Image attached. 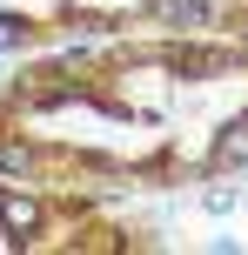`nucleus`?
Masks as SVG:
<instances>
[{
  "label": "nucleus",
  "mask_w": 248,
  "mask_h": 255,
  "mask_svg": "<svg viewBox=\"0 0 248 255\" xmlns=\"http://www.w3.org/2000/svg\"><path fill=\"white\" fill-rule=\"evenodd\" d=\"M0 229H13V242H27V235L40 229V202H27V195H0Z\"/></svg>",
  "instance_id": "nucleus-1"
},
{
  "label": "nucleus",
  "mask_w": 248,
  "mask_h": 255,
  "mask_svg": "<svg viewBox=\"0 0 248 255\" xmlns=\"http://www.w3.org/2000/svg\"><path fill=\"white\" fill-rule=\"evenodd\" d=\"M242 161H248V115H235L215 134V168H242Z\"/></svg>",
  "instance_id": "nucleus-2"
},
{
  "label": "nucleus",
  "mask_w": 248,
  "mask_h": 255,
  "mask_svg": "<svg viewBox=\"0 0 248 255\" xmlns=\"http://www.w3.org/2000/svg\"><path fill=\"white\" fill-rule=\"evenodd\" d=\"M0 168H7V175H27V168H34V154H27L20 141H0Z\"/></svg>",
  "instance_id": "nucleus-3"
},
{
  "label": "nucleus",
  "mask_w": 248,
  "mask_h": 255,
  "mask_svg": "<svg viewBox=\"0 0 248 255\" xmlns=\"http://www.w3.org/2000/svg\"><path fill=\"white\" fill-rule=\"evenodd\" d=\"M168 20L174 27H201V20H215V13L201 7V0H181V7H168Z\"/></svg>",
  "instance_id": "nucleus-4"
},
{
  "label": "nucleus",
  "mask_w": 248,
  "mask_h": 255,
  "mask_svg": "<svg viewBox=\"0 0 248 255\" xmlns=\"http://www.w3.org/2000/svg\"><path fill=\"white\" fill-rule=\"evenodd\" d=\"M20 40H27V27H20V20H0V47H20Z\"/></svg>",
  "instance_id": "nucleus-5"
}]
</instances>
